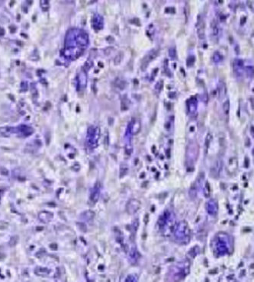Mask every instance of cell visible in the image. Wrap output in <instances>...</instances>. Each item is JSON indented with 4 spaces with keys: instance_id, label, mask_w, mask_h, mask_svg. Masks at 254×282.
Returning <instances> with one entry per match:
<instances>
[{
    "instance_id": "cell-6",
    "label": "cell",
    "mask_w": 254,
    "mask_h": 282,
    "mask_svg": "<svg viewBox=\"0 0 254 282\" xmlns=\"http://www.w3.org/2000/svg\"><path fill=\"white\" fill-rule=\"evenodd\" d=\"M124 282H135V280H134V278L133 277L129 276L128 277L126 280L124 281Z\"/></svg>"
},
{
    "instance_id": "cell-5",
    "label": "cell",
    "mask_w": 254,
    "mask_h": 282,
    "mask_svg": "<svg viewBox=\"0 0 254 282\" xmlns=\"http://www.w3.org/2000/svg\"><path fill=\"white\" fill-rule=\"evenodd\" d=\"M93 25H94V27H95V29H100V28H102V25H103L102 19V18L100 17V16H99V21H96L95 18L94 17Z\"/></svg>"
},
{
    "instance_id": "cell-4",
    "label": "cell",
    "mask_w": 254,
    "mask_h": 282,
    "mask_svg": "<svg viewBox=\"0 0 254 282\" xmlns=\"http://www.w3.org/2000/svg\"><path fill=\"white\" fill-rule=\"evenodd\" d=\"M50 271L48 269H45V268H37L35 270V273L38 275H47L49 274Z\"/></svg>"
},
{
    "instance_id": "cell-2",
    "label": "cell",
    "mask_w": 254,
    "mask_h": 282,
    "mask_svg": "<svg viewBox=\"0 0 254 282\" xmlns=\"http://www.w3.org/2000/svg\"><path fill=\"white\" fill-rule=\"evenodd\" d=\"M90 132H92L91 136L88 135V141H89V144L92 147L94 143H96V140H97V130H94V128H91L89 129Z\"/></svg>"
},
{
    "instance_id": "cell-1",
    "label": "cell",
    "mask_w": 254,
    "mask_h": 282,
    "mask_svg": "<svg viewBox=\"0 0 254 282\" xmlns=\"http://www.w3.org/2000/svg\"><path fill=\"white\" fill-rule=\"evenodd\" d=\"M87 35L80 30H70L66 35L65 40V47L63 52L64 56L70 60L77 58L87 47Z\"/></svg>"
},
{
    "instance_id": "cell-3",
    "label": "cell",
    "mask_w": 254,
    "mask_h": 282,
    "mask_svg": "<svg viewBox=\"0 0 254 282\" xmlns=\"http://www.w3.org/2000/svg\"><path fill=\"white\" fill-rule=\"evenodd\" d=\"M53 214L51 213L44 211L39 214V219L44 223H48L50 220H51Z\"/></svg>"
}]
</instances>
